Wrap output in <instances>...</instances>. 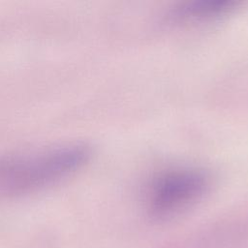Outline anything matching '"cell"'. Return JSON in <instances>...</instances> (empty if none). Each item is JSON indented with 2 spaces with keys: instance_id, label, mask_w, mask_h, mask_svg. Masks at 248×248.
<instances>
[{
  "instance_id": "1",
  "label": "cell",
  "mask_w": 248,
  "mask_h": 248,
  "mask_svg": "<svg viewBox=\"0 0 248 248\" xmlns=\"http://www.w3.org/2000/svg\"><path fill=\"white\" fill-rule=\"evenodd\" d=\"M90 154L85 144L67 143L0 155V195L22 196L51 186L82 168Z\"/></svg>"
},
{
  "instance_id": "3",
  "label": "cell",
  "mask_w": 248,
  "mask_h": 248,
  "mask_svg": "<svg viewBox=\"0 0 248 248\" xmlns=\"http://www.w3.org/2000/svg\"><path fill=\"white\" fill-rule=\"evenodd\" d=\"M232 4L228 0H198L180 8L179 16L186 17L216 16L229 10Z\"/></svg>"
},
{
  "instance_id": "2",
  "label": "cell",
  "mask_w": 248,
  "mask_h": 248,
  "mask_svg": "<svg viewBox=\"0 0 248 248\" xmlns=\"http://www.w3.org/2000/svg\"><path fill=\"white\" fill-rule=\"evenodd\" d=\"M209 185L210 176L202 170L178 168L167 170L151 186V210L158 216L179 212L202 197Z\"/></svg>"
}]
</instances>
